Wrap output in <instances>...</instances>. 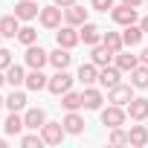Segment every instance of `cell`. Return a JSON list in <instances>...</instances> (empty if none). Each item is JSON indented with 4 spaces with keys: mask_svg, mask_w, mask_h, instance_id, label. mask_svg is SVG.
Segmentation results:
<instances>
[{
    "mask_svg": "<svg viewBox=\"0 0 148 148\" xmlns=\"http://www.w3.org/2000/svg\"><path fill=\"white\" fill-rule=\"evenodd\" d=\"M6 82H9L12 87H21V84H26V73H23V67L12 64V67L6 70Z\"/></svg>",
    "mask_w": 148,
    "mask_h": 148,
    "instance_id": "cell-26",
    "label": "cell"
},
{
    "mask_svg": "<svg viewBox=\"0 0 148 148\" xmlns=\"http://www.w3.org/2000/svg\"><path fill=\"white\" fill-rule=\"evenodd\" d=\"M113 58H116V67H119L122 73H131V70L139 64V58H136V55H131V52H116Z\"/></svg>",
    "mask_w": 148,
    "mask_h": 148,
    "instance_id": "cell-24",
    "label": "cell"
},
{
    "mask_svg": "<svg viewBox=\"0 0 148 148\" xmlns=\"http://www.w3.org/2000/svg\"><path fill=\"white\" fill-rule=\"evenodd\" d=\"M21 18L18 15H6V18H0V32H3V38H18L21 32Z\"/></svg>",
    "mask_w": 148,
    "mask_h": 148,
    "instance_id": "cell-14",
    "label": "cell"
},
{
    "mask_svg": "<svg viewBox=\"0 0 148 148\" xmlns=\"http://www.w3.org/2000/svg\"><path fill=\"white\" fill-rule=\"evenodd\" d=\"M122 3H128V6H134V9H136V6H142V3H145V0H122Z\"/></svg>",
    "mask_w": 148,
    "mask_h": 148,
    "instance_id": "cell-37",
    "label": "cell"
},
{
    "mask_svg": "<svg viewBox=\"0 0 148 148\" xmlns=\"http://www.w3.org/2000/svg\"><path fill=\"white\" fill-rule=\"evenodd\" d=\"M64 134H67L64 122H44V128H41V136H44L47 145H58L64 139Z\"/></svg>",
    "mask_w": 148,
    "mask_h": 148,
    "instance_id": "cell-2",
    "label": "cell"
},
{
    "mask_svg": "<svg viewBox=\"0 0 148 148\" xmlns=\"http://www.w3.org/2000/svg\"><path fill=\"white\" fill-rule=\"evenodd\" d=\"M102 44H105L110 52H122V47H125V41H122L119 32H105V35H102Z\"/></svg>",
    "mask_w": 148,
    "mask_h": 148,
    "instance_id": "cell-29",
    "label": "cell"
},
{
    "mask_svg": "<svg viewBox=\"0 0 148 148\" xmlns=\"http://www.w3.org/2000/svg\"><path fill=\"white\" fill-rule=\"evenodd\" d=\"M108 139H110V145H125L128 142V131H122V125L119 128H110V136Z\"/></svg>",
    "mask_w": 148,
    "mask_h": 148,
    "instance_id": "cell-32",
    "label": "cell"
},
{
    "mask_svg": "<svg viewBox=\"0 0 148 148\" xmlns=\"http://www.w3.org/2000/svg\"><path fill=\"white\" fill-rule=\"evenodd\" d=\"M113 55H116V52H110L105 44H96V47H93V64H96V67H108Z\"/></svg>",
    "mask_w": 148,
    "mask_h": 148,
    "instance_id": "cell-23",
    "label": "cell"
},
{
    "mask_svg": "<svg viewBox=\"0 0 148 148\" xmlns=\"http://www.w3.org/2000/svg\"><path fill=\"white\" fill-rule=\"evenodd\" d=\"M110 18H113L119 26H131V23H136V9L128 6V3H122V6H113V9H110Z\"/></svg>",
    "mask_w": 148,
    "mask_h": 148,
    "instance_id": "cell-3",
    "label": "cell"
},
{
    "mask_svg": "<svg viewBox=\"0 0 148 148\" xmlns=\"http://www.w3.org/2000/svg\"><path fill=\"white\" fill-rule=\"evenodd\" d=\"M23 122H26V128L38 131V128H44V122H47V113H44L41 108H29V110L23 113Z\"/></svg>",
    "mask_w": 148,
    "mask_h": 148,
    "instance_id": "cell-15",
    "label": "cell"
},
{
    "mask_svg": "<svg viewBox=\"0 0 148 148\" xmlns=\"http://www.w3.org/2000/svg\"><path fill=\"white\" fill-rule=\"evenodd\" d=\"M134 99V90H131V84H116V87H110V96H108V102L110 105H128Z\"/></svg>",
    "mask_w": 148,
    "mask_h": 148,
    "instance_id": "cell-8",
    "label": "cell"
},
{
    "mask_svg": "<svg viewBox=\"0 0 148 148\" xmlns=\"http://www.w3.org/2000/svg\"><path fill=\"white\" fill-rule=\"evenodd\" d=\"M102 102H105V99H102V93H99L96 87H84V108H87V110H99Z\"/></svg>",
    "mask_w": 148,
    "mask_h": 148,
    "instance_id": "cell-25",
    "label": "cell"
},
{
    "mask_svg": "<svg viewBox=\"0 0 148 148\" xmlns=\"http://www.w3.org/2000/svg\"><path fill=\"white\" fill-rule=\"evenodd\" d=\"M18 41H21L23 47H32V44L38 41V32H35L32 26H21V32H18Z\"/></svg>",
    "mask_w": 148,
    "mask_h": 148,
    "instance_id": "cell-31",
    "label": "cell"
},
{
    "mask_svg": "<svg viewBox=\"0 0 148 148\" xmlns=\"http://www.w3.org/2000/svg\"><path fill=\"white\" fill-rule=\"evenodd\" d=\"M79 38H82L87 47H96V44L102 41V29H99L96 23H90V21H87V23H82V29H79Z\"/></svg>",
    "mask_w": 148,
    "mask_h": 148,
    "instance_id": "cell-11",
    "label": "cell"
},
{
    "mask_svg": "<svg viewBox=\"0 0 148 148\" xmlns=\"http://www.w3.org/2000/svg\"><path fill=\"white\" fill-rule=\"evenodd\" d=\"M6 108H9V110H23V108H26V96L12 87V93H9V99H6Z\"/></svg>",
    "mask_w": 148,
    "mask_h": 148,
    "instance_id": "cell-30",
    "label": "cell"
},
{
    "mask_svg": "<svg viewBox=\"0 0 148 148\" xmlns=\"http://www.w3.org/2000/svg\"><path fill=\"white\" fill-rule=\"evenodd\" d=\"M142 26H136V23H131V26H125V32H122V41H125V47H139V41H142Z\"/></svg>",
    "mask_w": 148,
    "mask_h": 148,
    "instance_id": "cell-19",
    "label": "cell"
},
{
    "mask_svg": "<svg viewBox=\"0 0 148 148\" xmlns=\"http://www.w3.org/2000/svg\"><path fill=\"white\" fill-rule=\"evenodd\" d=\"M55 41H58V47H64V49H73V47H76L82 38H79V32H76V26H61L58 29V35H55Z\"/></svg>",
    "mask_w": 148,
    "mask_h": 148,
    "instance_id": "cell-6",
    "label": "cell"
},
{
    "mask_svg": "<svg viewBox=\"0 0 148 148\" xmlns=\"http://www.w3.org/2000/svg\"><path fill=\"white\" fill-rule=\"evenodd\" d=\"M145 6H148V0H145Z\"/></svg>",
    "mask_w": 148,
    "mask_h": 148,
    "instance_id": "cell-43",
    "label": "cell"
},
{
    "mask_svg": "<svg viewBox=\"0 0 148 148\" xmlns=\"http://www.w3.org/2000/svg\"><path fill=\"white\" fill-rule=\"evenodd\" d=\"M3 82H6V70H0V87H3Z\"/></svg>",
    "mask_w": 148,
    "mask_h": 148,
    "instance_id": "cell-40",
    "label": "cell"
},
{
    "mask_svg": "<svg viewBox=\"0 0 148 148\" xmlns=\"http://www.w3.org/2000/svg\"><path fill=\"white\" fill-rule=\"evenodd\" d=\"M76 79H79L84 87H90L93 82H99V67H96V64H82V67H79V76H76Z\"/></svg>",
    "mask_w": 148,
    "mask_h": 148,
    "instance_id": "cell-17",
    "label": "cell"
},
{
    "mask_svg": "<svg viewBox=\"0 0 148 148\" xmlns=\"http://www.w3.org/2000/svg\"><path fill=\"white\" fill-rule=\"evenodd\" d=\"M41 26H47V29H58L61 26V6H44L41 9Z\"/></svg>",
    "mask_w": 148,
    "mask_h": 148,
    "instance_id": "cell-4",
    "label": "cell"
},
{
    "mask_svg": "<svg viewBox=\"0 0 148 148\" xmlns=\"http://www.w3.org/2000/svg\"><path fill=\"white\" fill-rule=\"evenodd\" d=\"M128 116L134 119V122H145L148 119V99H131L128 102Z\"/></svg>",
    "mask_w": 148,
    "mask_h": 148,
    "instance_id": "cell-9",
    "label": "cell"
},
{
    "mask_svg": "<svg viewBox=\"0 0 148 148\" xmlns=\"http://www.w3.org/2000/svg\"><path fill=\"white\" fill-rule=\"evenodd\" d=\"M119 73H122L119 67H102V70H99V84L108 87V90L116 87V84H119Z\"/></svg>",
    "mask_w": 148,
    "mask_h": 148,
    "instance_id": "cell-13",
    "label": "cell"
},
{
    "mask_svg": "<svg viewBox=\"0 0 148 148\" xmlns=\"http://www.w3.org/2000/svg\"><path fill=\"white\" fill-rule=\"evenodd\" d=\"M128 142L136 145V148H145V145H148V128H145V125H131V131H128Z\"/></svg>",
    "mask_w": 148,
    "mask_h": 148,
    "instance_id": "cell-16",
    "label": "cell"
},
{
    "mask_svg": "<svg viewBox=\"0 0 148 148\" xmlns=\"http://www.w3.org/2000/svg\"><path fill=\"white\" fill-rule=\"evenodd\" d=\"M131 84L134 87H148V64H136L134 70H131Z\"/></svg>",
    "mask_w": 148,
    "mask_h": 148,
    "instance_id": "cell-27",
    "label": "cell"
},
{
    "mask_svg": "<svg viewBox=\"0 0 148 148\" xmlns=\"http://www.w3.org/2000/svg\"><path fill=\"white\" fill-rule=\"evenodd\" d=\"M21 145H23V148H35V145L41 148V145H44V136H38V134H26V136H21Z\"/></svg>",
    "mask_w": 148,
    "mask_h": 148,
    "instance_id": "cell-33",
    "label": "cell"
},
{
    "mask_svg": "<svg viewBox=\"0 0 148 148\" xmlns=\"http://www.w3.org/2000/svg\"><path fill=\"white\" fill-rule=\"evenodd\" d=\"M139 26H142V32L148 35V18H142V21H139Z\"/></svg>",
    "mask_w": 148,
    "mask_h": 148,
    "instance_id": "cell-39",
    "label": "cell"
},
{
    "mask_svg": "<svg viewBox=\"0 0 148 148\" xmlns=\"http://www.w3.org/2000/svg\"><path fill=\"white\" fill-rule=\"evenodd\" d=\"M15 61H12V52L9 49H3V47H0V70H9Z\"/></svg>",
    "mask_w": 148,
    "mask_h": 148,
    "instance_id": "cell-34",
    "label": "cell"
},
{
    "mask_svg": "<svg viewBox=\"0 0 148 148\" xmlns=\"http://www.w3.org/2000/svg\"><path fill=\"white\" fill-rule=\"evenodd\" d=\"M52 3H55V6H61V9H67V6L76 3V0H52Z\"/></svg>",
    "mask_w": 148,
    "mask_h": 148,
    "instance_id": "cell-36",
    "label": "cell"
},
{
    "mask_svg": "<svg viewBox=\"0 0 148 148\" xmlns=\"http://www.w3.org/2000/svg\"><path fill=\"white\" fill-rule=\"evenodd\" d=\"M70 61H73V55H70V49H64V47H58L55 52H49V64H52L55 70H67Z\"/></svg>",
    "mask_w": 148,
    "mask_h": 148,
    "instance_id": "cell-18",
    "label": "cell"
},
{
    "mask_svg": "<svg viewBox=\"0 0 148 148\" xmlns=\"http://www.w3.org/2000/svg\"><path fill=\"white\" fill-rule=\"evenodd\" d=\"M3 128H6V134H9V136H15V134H21V131L26 128V122H23V116H18V110H12V113L6 116Z\"/></svg>",
    "mask_w": 148,
    "mask_h": 148,
    "instance_id": "cell-20",
    "label": "cell"
},
{
    "mask_svg": "<svg viewBox=\"0 0 148 148\" xmlns=\"http://www.w3.org/2000/svg\"><path fill=\"white\" fill-rule=\"evenodd\" d=\"M0 38H3V32H0Z\"/></svg>",
    "mask_w": 148,
    "mask_h": 148,
    "instance_id": "cell-42",
    "label": "cell"
},
{
    "mask_svg": "<svg viewBox=\"0 0 148 148\" xmlns=\"http://www.w3.org/2000/svg\"><path fill=\"white\" fill-rule=\"evenodd\" d=\"M64 128H67V134H82V131H84V119H82L76 110H67V116H64Z\"/></svg>",
    "mask_w": 148,
    "mask_h": 148,
    "instance_id": "cell-21",
    "label": "cell"
},
{
    "mask_svg": "<svg viewBox=\"0 0 148 148\" xmlns=\"http://www.w3.org/2000/svg\"><path fill=\"white\" fill-rule=\"evenodd\" d=\"M47 84H49V82H47V76H44L41 70H32L29 76H26V87H29V90H35V93H38V90H44Z\"/></svg>",
    "mask_w": 148,
    "mask_h": 148,
    "instance_id": "cell-28",
    "label": "cell"
},
{
    "mask_svg": "<svg viewBox=\"0 0 148 148\" xmlns=\"http://www.w3.org/2000/svg\"><path fill=\"white\" fill-rule=\"evenodd\" d=\"M93 9L96 12H108V9H113V0H93Z\"/></svg>",
    "mask_w": 148,
    "mask_h": 148,
    "instance_id": "cell-35",
    "label": "cell"
},
{
    "mask_svg": "<svg viewBox=\"0 0 148 148\" xmlns=\"http://www.w3.org/2000/svg\"><path fill=\"white\" fill-rule=\"evenodd\" d=\"M145 128H148V125H145Z\"/></svg>",
    "mask_w": 148,
    "mask_h": 148,
    "instance_id": "cell-44",
    "label": "cell"
},
{
    "mask_svg": "<svg viewBox=\"0 0 148 148\" xmlns=\"http://www.w3.org/2000/svg\"><path fill=\"white\" fill-rule=\"evenodd\" d=\"M61 105H64L67 110H79V108H84V93H76V90H67V93L61 96Z\"/></svg>",
    "mask_w": 148,
    "mask_h": 148,
    "instance_id": "cell-22",
    "label": "cell"
},
{
    "mask_svg": "<svg viewBox=\"0 0 148 148\" xmlns=\"http://www.w3.org/2000/svg\"><path fill=\"white\" fill-rule=\"evenodd\" d=\"M139 61H142V64H148V47H145V49L139 52Z\"/></svg>",
    "mask_w": 148,
    "mask_h": 148,
    "instance_id": "cell-38",
    "label": "cell"
},
{
    "mask_svg": "<svg viewBox=\"0 0 148 148\" xmlns=\"http://www.w3.org/2000/svg\"><path fill=\"white\" fill-rule=\"evenodd\" d=\"M102 125H108V128L125 125V110H122V105H110L108 110H102Z\"/></svg>",
    "mask_w": 148,
    "mask_h": 148,
    "instance_id": "cell-5",
    "label": "cell"
},
{
    "mask_svg": "<svg viewBox=\"0 0 148 148\" xmlns=\"http://www.w3.org/2000/svg\"><path fill=\"white\" fill-rule=\"evenodd\" d=\"M15 15H18L21 21H32V18L41 15V9H38L35 0H18V3H15Z\"/></svg>",
    "mask_w": 148,
    "mask_h": 148,
    "instance_id": "cell-10",
    "label": "cell"
},
{
    "mask_svg": "<svg viewBox=\"0 0 148 148\" xmlns=\"http://www.w3.org/2000/svg\"><path fill=\"white\" fill-rule=\"evenodd\" d=\"M47 61H49V52H47V49H41V47H35V44L26 47V64H29L32 70H41Z\"/></svg>",
    "mask_w": 148,
    "mask_h": 148,
    "instance_id": "cell-7",
    "label": "cell"
},
{
    "mask_svg": "<svg viewBox=\"0 0 148 148\" xmlns=\"http://www.w3.org/2000/svg\"><path fill=\"white\" fill-rule=\"evenodd\" d=\"M73 82H76V79H73L70 73H67V70H58L55 76L49 79V84H47V90H49V93H55V96H64V93H67V90L73 87Z\"/></svg>",
    "mask_w": 148,
    "mask_h": 148,
    "instance_id": "cell-1",
    "label": "cell"
},
{
    "mask_svg": "<svg viewBox=\"0 0 148 148\" xmlns=\"http://www.w3.org/2000/svg\"><path fill=\"white\" fill-rule=\"evenodd\" d=\"M3 105H6V99H3V96H0V108H3Z\"/></svg>",
    "mask_w": 148,
    "mask_h": 148,
    "instance_id": "cell-41",
    "label": "cell"
},
{
    "mask_svg": "<svg viewBox=\"0 0 148 148\" xmlns=\"http://www.w3.org/2000/svg\"><path fill=\"white\" fill-rule=\"evenodd\" d=\"M64 21L70 23V26H82V23H87V9L84 6H67L64 9Z\"/></svg>",
    "mask_w": 148,
    "mask_h": 148,
    "instance_id": "cell-12",
    "label": "cell"
}]
</instances>
